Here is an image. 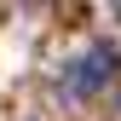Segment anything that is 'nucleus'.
<instances>
[{
    "label": "nucleus",
    "mask_w": 121,
    "mask_h": 121,
    "mask_svg": "<svg viewBox=\"0 0 121 121\" xmlns=\"http://www.w3.org/2000/svg\"><path fill=\"white\" fill-rule=\"evenodd\" d=\"M115 69H121V58H115V46H110V40H98V46H92V52L81 58V64L69 69V92H75V98H86V92H98V86L110 81Z\"/></svg>",
    "instance_id": "obj_1"
}]
</instances>
